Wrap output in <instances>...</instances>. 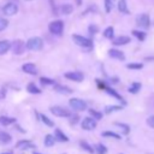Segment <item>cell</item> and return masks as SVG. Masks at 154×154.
Segmentation results:
<instances>
[{"mask_svg":"<svg viewBox=\"0 0 154 154\" xmlns=\"http://www.w3.org/2000/svg\"><path fill=\"white\" fill-rule=\"evenodd\" d=\"M26 48L30 51H41L43 48V40L41 37H31L26 41Z\"/></svg>","mask_w":154,"mask_h":154,"instance_id":"6da1fadb","label":"cell"},{"mask_svg":"<svg viewBox=\"0 0 154 154\" xmlns=\"http://www.w3.org/2000/svg\"><path fill=\"white\" fill-rule=\"evenodd\" d=\"M72 40L73 42L79 46V47H83V48H91L93 47V41L90 38H87L82 35H77V34H73L72 35Z\"/></svg>","mask_w":154,"mask_h":154,"instance_id":"7a4b0ae2","label":"cell"},{"mask_svg":"<svg viewBox=\"0 0 154 154\" xmlns=\"http://www.w3.org/2000/svg\"><path fill=\"white\" fill-rule=\"evenodd\" d=\"M48 29H49V31H51L53 35L61 36V35H63V31H64V23H63V20H59V19L53 20V22L49 23Z\"/></svg>","mask_w":154,"mask_h":154,"instance_id":"3957f363","label":"cell"},{"mask_svg":"<svg viewBox=\"0 0 154 154\" xmlns=\"http://www.w3.org/2000/svg\"><path fill=\"white\" fill-rule=\"evenodd\" d=\"M69 105H70V107L73 111H77V112H82V111H85L87 109V102L83 101V100H81V99H77V97L70 99Z\"/></svg>","mask_w":154,"mask_h":154,"instance_id":"277c9868","label":"cell"},{"mask_svg":"<svg viewBox=\"0 0 154 154\" xmlns=\"http://www.w3.org/2000/svg\"><path fill=\"white\" fill-rule=\"evenodd\" d=\"M49 111L57 116V117H60V118H70L71 117V112L67 109V108H64L61 106H52L49 108Z\"/></svg>","mask_w":154,"mask_h":154,"instance_id":"5b68a950","label":"cell"},{"mask_svg":"<svg viewBox=\"0 0 154 154\" xmlns=\"http://www.w3.org/2000/svg\"><path fill=\"white\" fill-rule=\"evenodd\" d=\"M136 24L142 29H148L150 26V18L147 13H141L136 17Z\"/></svg>","mask_w":154,"mask_h":154,"instance_id":"8992f818","label":"cell"},{"mask_svg":"<svg viewBox=\"0 0 154 154\" xmlns=\"http://www.w3.org/2000/svg\"><path fill=\"white\" fill-rule=\"evenodd\" d=\"M64 77L70 79V81H73V82H82L84 79V75L79 71H69V72H65L64 73Z\"/></svg>","mask_w":154,"mask_h":154,"instance_id":"52a82bcc","label":"cell"},{"mask_svg":"<svg viewBox=\"0 0 154 154\" xmlns=\"http://www.w3.org/2000/svg\"><path fill=\"white\" fill-rule=\"evenodd\" d=\"M2 12H4L6 16H14V14L18 12V6H17V4L12 2V1H8V2L4 6Z\"/></svg>","mask_w":154,"mask_h":154,"instance_id":"ba28073f","label":"cell"},{"mask_svg":"<svg viewBox=\"0 0 154 154\" xmlns=\"http://www.w3.org/2000/svg\"><path fill=\"white\" fill-rule=\"evenodd\" d=\"M25 47H26V45H24V42H23L22 40H16V41H13L12 45H11L12 52H13L14 54H17V55H18V54H22V53L24 52Z\"/></svg>","mask_w":154,"mask_h":154,"instance_id":"9c48e42d","label":"cell"},{"mask_svg":"<svg viewBox=\"0 0 154 154\" xmlns=\"http://www.w3.org/2000/svg\"><path fill=\"white\" fill-rule=\"evenodd\" d=\"M82 129L83 130H94L96 128V120L93 117H85L82 120Z\"/></svg>","mask_w":154,"mask_h":154,"instance_id":"30bf717a","label":"cell"},{"mask_svg":"<svg viewBox=\"0 0 154 154\" xmlns=\"http://www.w3.org/2000/svg\"><path fill=\"white\" fill-rule=\"evenodd\" d=\"M16 148L18 149H22V150H26V149H32L35 148V144L29 141V140H19L17 143H16Z\"/></svg>","mask_w":154,"mask_h":154,"instance_id":"8fae6325","label":"cell"},{"mask_svg":"<svg viewBox=\"0 0 154 154\" xmlns=\"http://www.w3.org/2000/svg\"><path fill=\"white\" fill-rule=\"evenodd\" d=\"M22 70H23V72H25L28 75H32V76L37 75V67H36V65L34 63H25V64H23Z\"/></svg>","mask_w":154,"mask_h":154,"instance_id":"7c38bea8","label":"cell"},{"mask_svg":"<svg viewBox=\"0 0 154 154\" xmlns=\"http://www.w3.org/2000/svg\"><path fill=\"white\" fill-rule=\"evenodd\" d=\"M130 40H131V38H130L129 36L122 35V36H118V37L113 38L112 43H113L114 46H124V45H128V43L130 42Z\"/></svg>","mask_w":154,"mask_h":154,"instance_id":"4fadbf2b","label":"cell"},{"mask_svg":"<svg viewBox=\"0 0 154 154\" xmlns=\"http://www.w3.org/2000/svg\"><path fill=\"white\" fill-rule=\"evenodd\" d=\"M108 55H109L111 58H113V59H117V60H124V59H125L124 53H123L122 51H119V49H116V48L109 49V51H108Z\"/></svg>","mask_w":154,"mask_h":154,"instance_id":"5bb4252c","label":"cell"},{"mask_svg":"<svg viewBox=\"0 0 154 154\" xmlns=\"http://www.w3.org/2000/svg\"><path fill=\"white\" fill-rule=\"evenodd\" d=\"M53 89H54L57 93H59V94H64V95L72 94V91H73L71 88H69V87H66V85H63V84H55V85L53 87Z\"/></svg>","mask_w":154,"mask_h":154,"instance_id":"9a60e30c","label":"cell"},{"mask_svg":"<svg viewBox=\"0 0 154 154\" xmlns=\"http://www.w3.org/2000/svg\"><path fill=\"white\" fill-rule=\"evenodd\" d=\"M117 7H118V11H119L120 13L130 14V11H129V8H128V2H126V0H118Z\"/></svg>","mask_w":154,"mask_h":154,"instance_id":"2e32d148","label":"cell"},{"mask_svg":"<svg viewBox=\"0 0 154 154\" xmlns=\"http://www.w3.org/2000/svg\"><path fill=\"white\" fill-rule=\"evenodd\" d=\"M11 45H12V43H11L8 40H1V41H0V55L7 53L8 49L11 48Z\"/></svg>","mask_w":154,"mask_h":154,"instance_id":"e0dca14e","label":"cell"},{"mask_svg":"<svg viewBox=\"0 0 154 154\" xmlns=\"http://www.w3.org/2000/svg\"><path fill=\"white\" fill-rule=\"evenodd\" d=\"M54 135H55V140H57L58 142H67V141H69L67 135H65L60 129H55Z\"/></svg>","mask_w":154,"mask_h":154,"instance_id":"ac0fdd59","label":"cell"},{"mask_svg":"<svg viewBox=\"0 0 154 154\" xmlns=\"http://www.w3.org/2000/svg\"><path fill=\"white\" fill-rule=\"evenodd\" d=\"M13 123H16V119L14 118L8 117V116H0V125L8 126V125H11Z\"/></svg>","mask_w":154,"mask_h":154,"instance_id":"d6986e66","label":"cell"},{"mask_svg":"<svg viewBox=\"0 0 154 154\" xmlns=\"http://www.w3.org/2000/svg\"><path fill=\"white\" fill-rule=\"evenodd\" d=\"M36 114H37V118H40L47 126H49V128H53V126H54V122H53L52 119H49L46 114H43V113H38V112H36Z\"/></svg>","mask_w":154,"mask_h":154,"instance_id":"ffe728a7","label":"cell"},{"mask_svg":"<svg viewBox=\"0 0 154 154\" xmlns=\"http://www.w3.org/2000/svg\"><path fill=\"white\" fill-rule=\"evenodd\" d=\"M26 90H28V93H30V94H41V89H40L34 82L28 83V85H26Z\"/></svg>","mask_w":154,"mask_h":154,"instance_id":"44dd1931","label":"cell"},{"mask_svg":"<svg viewBox=\"0 0 154 154\" xmlns=\"http://www.w3.org/2000/svg\"><path fill=\"white\" fill-rule=\"evenodd\" d=\"M12 141V137L8 132H5V131H0V143L2 144H7Z\"/></svg>","mask_w":154,"mask_h":154,"instance_id":"7402d4cb","label":"cell"},{"mask_svg":"<svg viewBox=\"0 0 154 154\" xmlns=\"http://www.w3.org/2000/svg\"><path fill=\"white\" fill-rule=\"evenodd\" d=\"M60 11L63 14H71L73 12V6L71 4H63L60 7Z\"/></svg>","mask_w":154,"mask_h":154,"instance_id":"603a6c76","label":"cell"},{"mask_svg":"<svg viewBox=\"0 0 154 154\" xmlns=\"http://www.w3.org/2000/svg\"><path fill=\"white\" fill-rule=\"evenodd\" d=\"M105 90H106L108 94H111L113 97H116L117 100H119V101H122L123 103H125V102H124V100H123V97H122V96H120V95H119L114 89H112V88H109L108 85H106V87H105Z\"/></svg>","mask_w":154,"mask_h":154,"instance_id":"cb8c5ba5","label":"cell"},{"mask_svg":"<svg viewBox=\"0 0 154 154\" xmlns=\"http://www.w3.org/2000/svg\"><path fill=\"white\" fill-rule=\"evenodd\" d=\"M55 136H53V135H46V137H45V146L46 147H52V146H54V143H55Z\"/></svg>","mask_w":154,"mask_h":154,"instance_id":"d4e9b609","label":"cell"},{"mask_svg":"<svg viewBox=\"0 0 154 154\" xmlns=\"http://www.w3.org/2000/svg\"><path fill=\"white\" fill-rule=\"evenodd\" d=\"M103 36L106 38H114V29L113 26H107L105 30H103Z\"/></svg>","mask_w":154,"mask_h":154,"instance_id":"484cf974","label":"cell"},{"mask_svg":"<svg viewBox=\"0 0 154 154\" xmlns=\"http://www.w3.org/2000/svg\"><path fill=\"white\" fill-rule=\"evenodd\" d=\"M103 4H105V11L107 13H109L113 10V7H114L116 0H103Z\"/></svg>","mask_w":154,"mask_h":154,"instance_id":"4316f807","label":"cell"},{"mask_svg":"<svg viewBox=\"0 0 154 154\" xmlns=\"http://www.w3.org/2000/svg\"><path fill=\"white\" fill-rule=\"evenodd\" d=\"M140 89H141V83H138V82H134L130 87H129V93H131V94H136V93H138L140 91Z\"/></svg>","mask_w":154,"mask_h":154,"instance_id":"83f0119b","label":"cell"},{"mask_svg":"<svg viewBox=\"0 0 154 154\" xmlns=\"http://www.w3.org/2000/svg\"><path fill=\"white\" fill-rule=\"evenodd\" d=\"M122 108H123V106L109 105V106H106V107H105V113H106V114H109V113H112V112H114V111H119V109H122Z\"/></svg>","mask_w":154,"mask_h":154,"instance_id":"f1b7e54d","label":"cell"},{"mask_svg":"<svg viewBox=\"0 0 154 154\" xmlns=\"http://www.w3.org/2000/svg\"><path fill=\"white\" fill-rule=\"evenodd\" d=\"M79 146H81L84 150H87L89 154H93V153H94V148H93V147H91L87 141H83V140H82V141L79 142Z\"/></svg>","mask_w":154,"mask_h":154,"instance_id":"f546056e","label":"cell"},{"mask_svg":"<svg viewBox=\"0 0 154 154\" xmlns=\"http://www.w3.org/2000/svg\"><path fill=\"white\" fill-rule=\"evenodd\" d=\"M132 35L136 38H138L140 41H144L146 40V36H147V34L144 31H140V30H132Z\"/></svg>","mask_w":154,"mask_h":154,"instance_id":"4dcf8cb0","label":"cell"},{"mask_svg":"<svg viewBox=\"0 0 154 154\" xmlns=\"http://www.w3.org/2000/svg\"><path fill=\"white\" fill-rule=\"evenodd\" d=\"M114 125H116V126H118V128L123 131V134H124V135H128V134H129V131H130L129 125H126V124H124V123H114Z\"/></svg>","mask_w":154,"mask_h":154,"instance_id":"1f68e13d","label":"cell"},{"mask_svg":"<svg viewBox=\"0 0 154 154\" xmlns=\"http://www.w3.org/2000/svg\"><path fill=\"white\" fill-rule=\"evenodd\" d=\"M40 83L42 85H53L55 82H54V79L48 78V77H40Z\"/></svg>","mask_w":154,"mask_h":154,"instance_id":"d6a6232c","label":"cell"},{"mask_svg":"<svg viewBox=\"0 0 154 154\" xmlns=\"http://www.w3.org/2000/svg\"><path fill=\"white\" fill-rule=\"evenodd\" d=\"M101 135L103 137H112V138H116V140H120V135H118L113 131H103Z\"/></svg>","mask_w":154,"mask_h":154,"instance_id":"836d02e7","label":"cell"},{"mask_svg":"<svg viewBox=\"0 0 154 154\" xmlns=\"http://www.w3.org/2000/svg\"><path fill=\"white\" fill-rule=\"evenodd\" d=\"M126 67L130 69V70H141L143 67V64H141V63H130V64L126 65Z\"/></svg>","mask_w":154,"mask_h":154,"instance_id":"e575fe53","label":"cell"},{"mask_svg":"<svg viewBox=\"0 0 154 154\" xmlns=\"http://www.w3.org/2000/svg\"><path fill=\"white\" fill-rule=\"evenodd\" d=\"M89 114H90L93 118H95L96 120H100V119L102 118V113L99 112V111H95V109H89Z\"/></svg>","mask_w":154,"mask_h":154,"instance_id":"d590c367","label":"cell"},{"mask_svg":"<svg viewBox=\"0 0 154 154\" xmlns=\"http://www.w3.org/2000/svg\"><path fill=\"white\" fill-rule=\"evenodd\" d=\"M95 148H96L97 154H106V153H107V148H106L103 144H101V143H97V144L95 146Z\"/></svg>","mask_w":154,"mask_h":154,"instance_id":"8d00e7d4","label":"cell"},{"mask_svg":"<svg viewBox=\"0 0 154 154\" xmlns=\"http://www.w3.org/2000/svg\"><path fill=\"white\" fill-rule=\"evenodd\" d=\"M8 26V20L4 17H0V31H4Z\"/></svg>","mask_w":154,"mask_h":154,"instance_id":"74e56055","label":"cell"},{"mask_svg":"<svg viewBox=\"0 0 154 154\" xmlns=\"http://www.w3.org/2000/svg\"><path fill=\"white\" fill-rule=\"evenodd\" d=\"M88 31H89L90 35H94V34H96V32L99 31V28H97L95 24H90L89 28H88Z\"/></svg>","mask_w":154,"mask_h":154,"instance_id":"f35d334b","label":"cell"},{"mask_svg":"<svg viewBox=\"0 0 154 154\" xmlns=\"http://www.w3.org/2000/svg\"><path fill=\"white\" fill-rule=\"evenodd\" d=\"M78 120H79V116H77V114H71V117H70V123H71L72 125L76 124Z\"/></svg>","mask_w":154,"mask_h":154,"instance_id":"ab89813d","label":"cell"},{"mask_svg":"<svg viewBox=\"0 0 154 154\" xmlns=\"http://www.w3.org/2000/svg\"><path fill=\"white\" fill-rule=\"evenodd\" d=\"M147 124H148V126H150L152 129H154V116H150L147 119Z\"/></svg>","mask_w":154,"mask_h":154,"instance_id":"60d3db41","label":"cell"},{"mask_svg":"<svg viewBox=\"0 0 154 154\" xmlns=\"http://www.w3.org/2000/svg\"><path fill=\"white\" fill-rule=\"evenodd\" d=\"M76 2H77V6H81L82 5V0H76Z\"/></svg>","mask_w":154,"mask_h":154,"instance_id":"b9f144b4","label":"cell"},{"mask_svg":"<svg viewBox=\"0 0 154 154\" xmlns=\"http://www.w3.org/2000/svg\"><path fill=\"white\" fill-rule=\"evenodd\" d=\"M2 154H13V152L11 150V152H5V153H2Z\"/></svg>","mask_w":154,"mask_h":154,"instance_id":"7bdbcfd3","label":"cell"},{"mask_svg":"<svg viewBox=\"0 0 154 154\" xmlns=\"http://www.w3.org/2000/svg\"><path fill=\"white\" fill-rule=\"evenodd\" d=\"M32 154H42V153H37V152H34Z\"/></svg>","mask_w":154,"mask_h":154,"instance_id":"ee69618b","label":"cell"},{"mask_svg":"<svg viewBox=\"0 0 154 154\" xmlns=\"http://www.w3.org/2000/svg\"><path fill=\"white\" fill-rule=\"evenodd\" d=\"M25 1H31V0H25Z\"/></svg>","mask_w":154,"mask_h":154,"instance_id":"f6af8a7d","label":"cell"}]
</instances>
